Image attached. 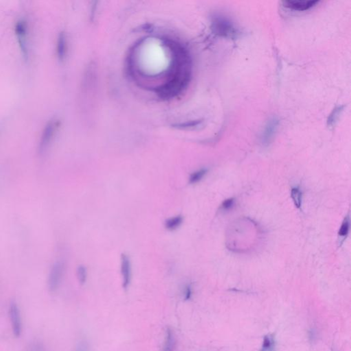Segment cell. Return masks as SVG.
Instances as JSON below:
<instances>
[{"label":"cell","instance_id":"5","mask_svg":"<svg viewBox=\"0 0 351 351\" xmlns=\"http://www.w3.org/2000/svg\"><path fill=\"white\" fill-rule=\"evenodd\" d=\"M8 315L10 318L11 327L14 337L21 336L23 330L21 312L15 301H11L8 308Z\"/></svg>","mask_w":351,"mask_h":351},{"label":"cell","instance_id":"22","mask_svg":"<svg viewBox=\"0 0 351 351\" xmlns=\"http://www.w3.org/2000/svg\"><path fill=\"white\" fill-rule=\"evenodd\" d=\"M192 294V288L191 285H186L183 290V298L184 301H189L191 299Z\"/></svg>","mask_w":351,"mask_h":351},{"label":"cell","instance_id":"1","mask_svg":"<svg viewBox=\"0 0 351 351\" xmlns=\"http://www.w3.org/2000/svg\"><path fill=\"white\" fill-rule=\"evenodd\" d=\"M260 228L253 220L242 218L235 221L228 228L227 246L230 250L244 252L251 250L257 244Z\"/></svg>","mask_w":351,"mask_h":351},{"label":"cell","instance_id":"4","mask_svg":"<svg viewBox=\"0 0 351 351\" xmlns=\"http://www.w3.org/2000/svg\"><path fill=\"white\" fill-rule=\"evenodd\" d=\"M65 272V265L62 261H56L53 265L49 272L48 281H47L49 290L50 292H56L59 288L63 281Z\"/></svg>","mask_w":351,"mask_h":351},{"label":"cell","instance_id":"23","mask_svg":"<svg viewBox=\"0 0 351 351\" xmlns=\"http://www.w3.org/2000/svg\"><path fill=\"white\" fill-rule=\"evenodd\" d=\"M201 121H190V122H185V123L178 124L177 127L178 128H189V127H194V126H198L200 124Z\"/></svg>","mask_w":351,"mask_h":351},{"label":"cell","instance_id":"13","mask_svg":"<svg viewBox=\"0 0 351 351\" xmlns=\"http://www.w3.org/2000/svg\"><path fill=\"white\" fill-rule=\"evenodd\" d=\"M182 222H183V217L181 216V215H177V216L171 217V218L166 220V223H165V226L168 230H174L180 227V225L182 224Z\"/></svg>","mask_w":351,"mask_h":351},{"label":"cell","instance_id":"17","mask_svg":"<svg viewBox=\"0 0 351 351\" xmlns=\"http://www.w3.org/2000/svg\"><path fill=\"white\" fill-rule=\"evenodd\" d=\"M349 229H350V219L349 217H347L340 228L339 237L340 238L345 239L348 235Z\"/></svg>","mask_w":351,"mask_h":351},{"label":"cell","instance_id":"12","mask_svg":"<svg viewBox=\"0 0 351 351\" xmlns=\"http://www.w3.org/2000/svg\"><path fill=\"white\" fill-rule=\"evenodd\" d=\"M345 106H338V107H336L333 110L332 112L331 113L328 119H327V126L329 127H334L336 126L338 120H339L340 115H341L344 109H345Z\"/></svg>","mask_w":351,"mask_h":351},{"label":"cell","instance_id":"11","mask_svg":"<svg viewBox=\"0 0 351 351\" xmlns=\"http://www.w3.org/2000/svg\"><path fill=\"white\" fill-rule=\"evenodd\" d=\"M67 52V37L65 33L60 32L58 36L57 44H56V54L58 59L63 60L66 57Z\"/></svg>","mask_w":351,"mask_h":351},{"label":"cell","instance_id":"20","mask_svg":"<svg viewBox=\"0 0 351 351\" xmlns=\"http://www.w3.org/2000/svg\"><path fill=\"white\" fill-rule=\"evenodd\" d=\"M234 204H235V200L233 198L227 199V200H224L221 206V208H222L224 211H228V210L231 209L233 207Z\"/></svg>","mask_w":351,"mask_h":351},{"label":"cell","instance_id":"9","mask_svg":"<svg viewBox=\"0 0 351 351\" xmlns=\"http://www.w3.org/2000/svg\"><path fill=\"white\" fill-rule=\"evenodd\" d=\"M319 1H283L285 8L294 11H305L315 7Z\"/></svg>","mask_w":351,"mask_h":351},{"label":"cell","instance_id":"8","mask_svg":"<svg viewBox=\"0 0 351 351\" xmlns=\"http://www.w3.org/2000/svg\"><path fill=\"white\" fill-rule=\"evenodd\" d=\"M121 274H122L123 288L127 289L131 284L132 269L130 258L126 254H122L121 256Z\"/></svg>","mask_w":351,"mask_h":351},{"label":"cell","instance_id":"7","mask_svg":"<svg viewBox=\"0 0 351 351\" xmlns=\"http://www.w3.org/2000/svg\"><path fill=\"white\" fill-rule=\"evenodd\" d=\"M279 124V120L277 118L270 119L268 121L261 135V143L263 146H268L271 143L277 133Z\"/></svg>","mask_w":351,"mask_h":351},{"label":"cell","instance_id":"10","mask_svg":"<svg viewBox=\"0 0 351 351\" xmlns=\"http://www.w3.org/2000/svg\"><path fill=\"white\" fill-rule=\"evenodd\" d=\"M176 336L175 333L173 329L168 328L166 331L163 351H176Z\"/></svg>","mask_w":351,"mask_h":351},{"label":"cell","instance_id":"2","mask_svg":"<svg viewBox=\"0 0 351 351\" xmlns=\"http://www.w3.org/2000/svg\"><path fill=\"white\" fill-rule=\"evenodd\" d=\"M211 29L214 34L221 37L233 38L236 35L233 23L224 16H214L211 21Z\"/></svg>","mask_w":351,"mask_h":351},{"label":"cell","instance_id":"16","mask_svg":"<svg viewBox=\"0 0 351 351\" xmlns=\"http://www.w3.org/2000/svg\"><path fill=\"white\" fill-rule=\"evenodd\" d=\"M207 173V170L201 169L191 174L189 177V183L195 184L200 182Z\"/></svg>","mask_w":351,"mask_h":351},{"label":"cell","instance_id":"6","mask_svg":"<svg viewBox=\"0 0 351 351\" xmlns=\"http://www.w3.org/2000/svg\"><path fill=\"white\" fill-rule=\"evenodd\" d=\"M28 26L27 22L24 20H19L16 22L14 26V32H15L18 42H19L20 48H21L23 56H27L28 54V49L27 46V36Z\"/></svg>","mask_w":351,"mask_h":351},{"label":"cell","instance_id":"18","mask_svg":"<svg viewBox=\"0 0 351 351\" xmlns=\"http://www.w3.org/2000/svg\"><path fill=\"white\" fill-rule=\"evenodd\" d=\"M77 277L80 284H85L87 279V272L85 267L83 266L78 267L77 269Z\"/></svg>","mask_w":351,"mask_h":351},{"label":"cell","instance_id":"3","mask_svg":"<svg viewBox=\"0 0 351 351\" xmlns=\"http://www.w3.org/2000/svg\"><path fill=\"white\" fill-rule=\"evenodd\" d=\"M59 126L60 122L56 120L49 121L48 123L45 126L43 131L42 132L39 145H38V151L40 153H43L46 151L49 144L54 139V135L57 132Z\"/></svg>","mask_w":351,"mask_h":351},{"label":"cell","instance_id":"19","mask_svg":"<svg viewBox=\"0 0 351 351\" xmlns=\"http://www.w3.org/2000/svg\"><path fill=\"white\" fill-rule=\"evenodd\" d=\"M28 351H47L45 346L40 342H34L30 345Z\"/></svg>","mask_w":351,"mask_h":351},{"label":"cell","instance_id":"15","mask_svg":"<svg viewBox=\"0 0 351 351\" xmlns=\"http://www.w3.org/2000/svg\"><path fill=\"white\" fill-rule=\"evenodd\" d=\"M291 197L297 208H301L302 204V192L298 187L292 188L291 190Z\"/></svg>","mask_w":351,"mask_h":351},{"label":"cell","instance_id":"21","mask_svg":"<svg viewBox=\"0 0 351 351\" xmlns=\"http://www.w3.org/2000/svg\"><path fill=\"white\" fill-rule=\"evenodd\" d=\"M76 351H90L89 345L85 340H80L77 344Z\"/></svg>","mask_w":351,"mask_h":351},{"label":"cell","instance_id":"14","mask_svg":"<svg viewBox=\"0 0 351 351\" xmlns=\"http://www.w3.org/2000/svg\"><path fill=\"white\" fill-rule=\"evenodd\" d=\"M275 350V339L273 335H266L263 338L261 351H274Z\"/></svg>","mask_w":351,"mask_h":351}]
</instances>
